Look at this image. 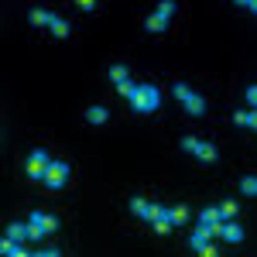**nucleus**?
<instances>
[{
  "label": "nucleus",
  "mask_w": 257,
  "mask_h": 257,
  "mask_svg": "<svg viewBox=\"0 0 257 257\" xmlns=\"http://www.w3.org/2000/svg\"><path fill=\"white\" fill-rule=\"evenodd\" d=\"M161 103V93L155 86H148V82H138V89H134V96H131V106L138 110V113H155Z\"/></svg>",
  "instance_id": "f257e3e1"
},
{
  "label": "nucleus",
  "mask_w": 257,
  "mask_h": 257,
  "mask_svg": "<svg viewBox=\"0 0 257 257\" xmlns=\"http://www.w3.org/2000/svg\"><path fill=\"white\" fill-rule=\"evenodd\" d=\"M175 99H182V106H185L192 117H202V113H206V99L199 96V93H192L185 82H175Z\"/></svg>",
  "instance_id": "f03ea898"
},
{
  "label": "nucleus",
  "mask_w": 257,
  "mask_h": 257,
  "mask_svg": "<svg viewBox=\"0 0 257 257\" xmlns=\"http://www.w3.org/2000/svg\"><path fill=\"white\" fill-rule=\"evenodd\" d=\"M31 240H41L45 233H55L59 230V219L52 216V213H31Z\"/></svg>",
  "instance_id": "7ed1b4c3"
},
{
  "label": "nucleus",
  "mask_w": 257,
  "mask_h": 257,
  "mask_svg": "<svg viewBox=\"0 0 257 257\" xmlns=\"http://www.w3.org/2000/svg\"><path fill=\"white\" fill-rule=\"evenodd\" d=\"M48 165H52V158H48V151L45 148H38L31 158H28V178H45V172H48Z\"/></svg>",
  "instance_id": "20e7f679"
},
{
  "label": "nucleus",
  "mask_w": 257,
  "mask_h": 257,
  "mask_svg": "<svg viewBox=\"0 0 257 257\" xmlns=\"http://www.w3.org/2000/svg\"><path fill=\"white\" fill-rule=\"evenodd\" d=\"M65 178H69V165H65V161H52L41 182H45L48 189H62V185H65Z\"/></svg>",
  "instance_id": "39448f33"
},
{
  "label": "nucleus",
  "mask_w": 257,
  "mask_h": 257,
  "mask_svg": "<svg viewBox=\"0 0 257 257\" xmlns=\"http://www.w3.org/2000/svg\"><path fill=\"white\" fill-rule=\"evenodd\" d=\"M219 237L226 240V243H240V240H243V226H240V223H233V219H230V223H226V226H219Z\"/></svg>",
  "instance_id": "423d86ee"
},
{
  "label": "nucleus",
  "mask_w": 257,
  "mask_h": 257,
  "mask_svg": "<svg viewBox=\"0 0 257 257\" xmlns=\"http://www.w3.org/2000/svg\"><path fill=\"white\" fill-rule=\"evenodd\" d=\"M192 155H196V158L202 161V165H213V161H216V148H213L209 141H199V144H196V151H192Z\"/></svg>",
  "instance_id": "0eeeda50"
},
{
  "label": "nucleus",
  "mask_w": 257,
  "mask_h": 257,
  "mask_svg": "<svg viewBox=\"0 0 257 257\" xmlns=\"http://www.w3.org/2000/svg\"><path fill=\"white\" fill-rule=\"evenodd\" d=\"M0 254H4V257H21V254H28V250L21 247V240L4 237V243H0Z\"/></svg>",
  "instance_id": "6e6552de"
},
{
  "label": "nucleus",
  "mask_w": 257,
  "mask_h": 257,
  "mask_svg": "<svg viewBox=\"0 0 257 257\" xmlns=\"http://www.w3.org/2000/svg\"><path fill=\"white\" fill-rule=\"evenodd\" d=\"M7 237H14V240H31V226H28V223H11V226H7Z\"/></svg>",
  "instance_id": "1a4fd4ad"
},
{
  "label": "nucleus",
  "mask_w": 257,
  "mask_h": 257,
  "mask_svg": "<svg viewBox=\"0 0 257 257\" xmlns=\"http://www.w3.org/2000/svg\"><path fill=\"white\" fill-rule=\"evenodd\" d=\"M144 28H148V31H151V35H158V31H165V28H168V18H161L158 11H155V14H151V18L144 21Z\"/></svg>",
  "instance_id": "9d476101"
},
{
  "label": "nucleus",
  "mask_w": 257,
  "mask_h": 257,
  "mask_svg": "<svg viewBox=\"0 0 257 257\" xmlns=\"http://www.w3.org/2000/svg\"><path fill=\"white\" fill-rule=\"evenodd\" d=\"M28 18H31V24H35V28H48L55 14H48V11H41V7H35V11H31Z\"/></svg>",
  "instance_id": "9b49d317"
},
{
  "label": "nucleus",
  "mask_w": 257,
  "mask_h": 257,
  "mask_svg": "<svg viewBox=\"0 0 257 257\" xmlns=\"http://www.w3.org/2000/svg\"><path fill=\"white\" fill-rule=\"evenodd\" d=\"M86 120H89V123H106V120H110V110H103V106H89V110H86Z\"/></svg>",
  "instance_id": "f8f14e48"
},
{
  "label": "nucleus",
  "mask_w": 257,
  "mask_h": 257,
  "mask_svg": "<svg viewBox=\"0 0 257 257\" xmlns=\"http://www.w3.org/2000/svg\"><path fill=\"white\" fill-rule=\"evenodd\" d=\"M48 28H52V35H55V38H69V31H72V28H69V21H62V18H52Z\"/></svg>",
  "instance_id": "ddd939ff"
},
{
  "label": "nucleus",
  "mask_w": 257,
  "mask_h": 257,
  "mask_svg": "<svg viewBox=\"0 0 257 257\" xmlns=\"http://www.w3.org/2000/svg\"><path fill=\"white\" fill-rule=\"evenodd\" d=\"M168 219H172V226H182V223L189 219V206H175V209H168Z\"/></svg>",
  "instance_id": "4468645a"
},
{
  "label": "nucleus",
  "mask_w": 257,
  "mask_h": 257,
  "mask_svg": "<svg viewBox=\"0 0 257 257\" xmlns=\"http://www.w3.org/2000/svg\"><path fill=\"white\" fill-rule=\"evenodd\" d=\"M219 219H223V213H219V206H209V209H202V216H199V223H209V226H216Z\"/></svg>",
  "instance_id": "2eb2a0df"
},
{
  "label": "nucleus",
  "mask_w": 257,
  "mask_h": 257,
  "mask_svg": "<svg viewBox=\"0 0 257 257\" xmlns=\"http://www.w3.org/2000/svg\"><path fill=\"white\" fill-rule=\"evenodd\" d=\"M233 120H237L240 127H254V131H257V110H254V113H247V110H240V113H233Z\"/></svg>",
  "instance_id": "dca6fc26"
},
{
  "label": "nucleus",
  "mask_w": 257,
  "mask_h": 257,
  "mask_svg": "<svg viewBox=\"0 0 257 257\" xmlns=\"http://www.w3.org/2000/svg\"><path fill=\"white\" fill-rule=\"evenodd\" d=\"M148 206H151V202H148V199H141V196H134L131 199V213H134V216H148Z\"/></svg>",
  "instance_id": "f3484780"
},
{
  "label": "nucleus",
  "mask_w": 257,
  "mask_h": 257,
  "mask_svg": "<svg viewBox=\"0 0 257 257\" xmlns=\"http://www.w3.org/2000/svg\"><path fill=\"white\" fill-rule=\"evenodd\" d=\"M240 192H243V196H257V175H243L240 178Z\"/></svg>",
  "instance_id": "a211bd4d"
},
{
  "label": "nucleus",
  "mask_w": 257,
  "mask_h": 257,
  "mask_svg": "<svg viewBox=\"0 0 257 257\" xmlns=\"http://www.w3.org/2000/svg\"><path fill=\"white\" fill-rule=\"evenodd\" d=\"M144 219H151V223H155V219H168V209H165V206H158V202H151Z\"/></svg>",
  "instance_id": "6ab92c4d"
},
{
  "label": "nucleus",
  "mask_w": 257,
  "mask_h": 257,
  "mask_svg": "<svg viewBox=\"0 0 257 257\" xmlns=\"http://www.w3.org/2000/svg\"><path fill=\"white\" fill-rule=\"evenodd\" d=\"M219 213H223V219H233L240 213V206L237 202H233V199H226V202H223V206H219Z\"/></svg>",
  "instance_id": "aec40b11"
},
{
  "label": "nucleus",
  "mask_w": 257,
  "mask_h": 257,
  "mask_svg": "<svg viewBox=\"0 0 257 257\" xmlns=\"http://www.w3.org/2000/svg\"><path fill=\"white\" fill-rule=\"evenodd\" d=\"M134 89H138V86H134V82H131V79H123V82H117V93H120V96H127V99L134 96Z\"/></svg>",
  "instance_id": "412c9836"
},
{
  "label": "nucleus",
  "mask_w": 257,
  "mask_h": 257,
  "mask_svg": "<svg viewBox=\"0 0 257 257\" xmlns=\"http://www.w3.org/2000/svg\"><path fill=\"white\" fill-rule=\"evenodd\" d=\"M158 14H161V18H172V14H175V0H161Z\"/></svg>",
  "instance_id": "4be33fe9"
},
{
  "label": "nucleus",
  "mask_w": 257,
  "mask_h": 257,
  "mask_svg": "<svg viewBox=\"0 0 257 257\" xmlns=\"http://www.w3.org/2000/svg\"><path fill=\"white\" fill-rule=\"evenodd\" d=\"M110 79L123 82V79H127V69H123V65H110Z\"/></svg>",
  "instance_id": "5701e85b"
},
{
  "label": "nucleus",
  "mask_w": 257,
  "mask_h": 257,
  "mask_svg": "<svg viewBox=\"0 0 257 257\" xmlns=\"http://www.w3.org/2000/svg\"><path fill=\"white\" fill-rule=\"evenodd\" d=\"M168 230H172V219H155V233H161V237H165Z\"/></svg>",
  "instance_id": "b1692460"
},
{
  "label": "nucleus",
  "mask_w": 257,
  "mask_h": 257,
  "mask_svg": "<svg viewBox=\"0 0 257 257\" xmlns=\"http://www.w3.org/2000/svg\"><path fill=\"white\" fill-rule=\"evenodd\" d=\"M35 254H45V257H59L62 250H59V247H38V250H35Z\"/></svg>",
  "instance_id": "393cba45"
},
{
  "label": "nucleus",
  "mask_w": 257,
  "mask_h": 257,
  "mask_svg": "<svg viewBox=\"0 0 257 257\" xmlns=\"http://www.w3.org/2000/svg\"><path fill=\"white\" fill-rule=\"evenodd\" d=\"M196 144H199L196 138H182V148H185V151H189V155H192V151H196Z\"/></svg>",
  "instance_id": "a878e982"
},
{
  "label": "nucleus",
  "mask_w": 257,
  "mask_h": 257,
  "mask_svg": "<svg viewBox=\"0 0 257 257\" xmlns=\"http://www.w3.org/2000/svg\"><path fill=\"white\" fill-rule=\"evenodd\" d=\"M76 4H79V11H86V14H89V11L96 7V0H76Z\"/></svg>",
  "instance_id": "bb28decb"
},
{
  "label": "nucleus",
  "mask_w": 257,
  "mask_h": 257,
  "mask_svg": "<svg viewBox=\"0 0 257 257\" xmlns=\"http://www.w3.org/2000/svg\"><path fill=\"white\" fill-rule=\"evenodd\" d=\"M247 103H250V106H257V86H250V89H247Z\"/></svg>",
  "instance_id": "cd10ccee"
},
{
  "label": "nucleus",
  "mask_w": 257,
  "mask_h": 257,
  "mask_svg": "<svg viewBox=\"0 0 257 257\" xmlns=\"http://www.w3.org/2000/svg\"><path fill=\"white\" fill-rule=\"evenodd\" d=\"M247 7H250V11H254V14H257V0H250V4H247Z\"/></svg>",
  "instance_id": "c85d7f7f"
},
{
  "label": "nucleus",
  "mask_w": 257,
  "mask_h": 257,
  "mask_svg": "<svg viewBox=\"0 0 257 257\" xmlns=\"http://www.w3.org/2000/svg\"><path fill=\"white\" fill-rule=\"evenodd\" d=\"M233 4H240V7H247V4H250V0H233Z\"/></svg>",
  "instance_id": "c756f323"
}]
</instances>
